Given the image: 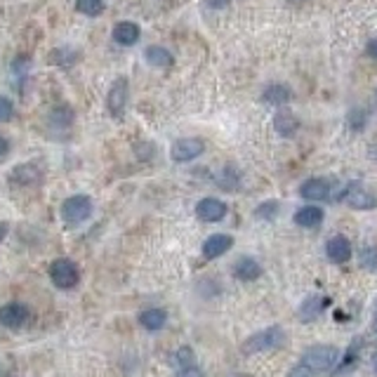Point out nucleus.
<instances>
[{
    "label": "nucleus",
    "mask_w": 377,
    "mask_h": 377,
    "mask_svg": "<svg viewBox=\"0 0 377 377\" xmlns=\"http://www.w3.org/2000/svg\"><path fill=\"white\" fill-rule=\"evenodd\" d=\"M286 340L288 335L281 325H269V328L255 332V335H250L243 342V354H259V352H269V349H279Z\"/></svg>",
    "instance_id": "1"
},
{
    "label": "nucleus",
    "mask_w": 377,
    "mask_h": 377,
    "mask_svg": "<svg viewBox=\"0 0 377 377\" xmlns=\"http://www.w3.org/2000/svg\"><path fill=\"white\" fill-rule=\"evenodd\" d=\"M340 358V349L332 345H314L304 352L302 361L307 368H312L314 373H325V370H332Z\"/></svg>",
    "instance_id": "2"
},
{
    "label": "nucleus",
    "mask_w": 377,
    "mask_h": 377,
    "mask_svg": "<svg viewBox=\"0 0 377 377\" xmlns=\"http://www.w3.org/2000/svg\"><path fill=\"white\" fill-rule=\"evenodd\" d=\"M50 281H52L59 290H71V288H76L80 281L78 264L71 262V259H66V257L54 259V262L50 264Z\"/></svg>",
    "instance_id": "3"
},
{
    "label": "nucleus",
    "mask_w": 377,
    "mask_h": 377,
    "mask_svg": "<svg viewBox=\"0 0 377 377\" xmlns=\"http://www.w3.org/2000/svg\"><path fill=\"white\" fill-rule=\"evenodd\" d=\"M59 213H62V219L66 224L76 226V224H83L87 217L92 215V201L90 196H83V193H76V196L66 198L62 203V208H59Z\"/></svg>",
    "instance_id": "4"
},
{
    "label": "nucleus",
    "mask_w": 377,
    "mask_h": 377,
    "mask_svg": "<svg viewBox=\"0 0 377 377\" xmlns=\"http://www.w3.org/2000/svg\"><path fill=\"white\" fill-rule=\"evenodd\" d=\"M342 201L354 210H375L377 208V196L361 182H349L342 191Z\"/></svg>",
    "instance_id": "5"
},
{
    "label": "nucleus",
    "mask_w": 377,
    "mask_h": 377,
    "mask_svg": "<svg viewBox=\"0 0 377 377\" xmlns=\"http://www.w3.org/2000/svg\"><path fill=\"white\" fill-rule=\"evenodd\" d=\"M205 151V142L201 137H182L173 144L170 149V156L175 163H188V160H196L198 156H203Z\"/></svg>",
    "instance_id": "6"
},
{
    "label": "nucleus",
    "mask_w": 377,
    "mask_h": 377,
    "mask_svg": "<svg viewBox=\"0 0 377 377\" xmlns=\"http://www.w3.org/2000/svg\"><path fill=\"white\" fill-rule=\"evenodd\" d=\"M29 307L21 302H10L5 304V307H0V325H5V328L10 330H17L21 328V325H26V321H29Z\"/></svg>",
    "instance_id": "7"
},
{
    "label": "nucleus",
    "mask_w": 377,
    "mask_h": 377,
    "mask_svg": "<svg viewBox=\"0 0 377 377\" xmlns=\"http://www.w3.org/2000/svg\"><path fill=\"white\" fill-rule=\"evenodd\" d=\"M226 213H229L226 203L219 201V198H213V196L201 198L196 205V217L201 222H210V224H213V222H222L226 217Z\"/></svg>",
    "instance_id": "8"
},
{
    "label": "nucleus",
    "mask_w": 377,
    "mask_h": 377,
    "mask_svg": "<svg viewBox=\"0 0 377 377\" xmlns=\"http://www.w3.org/2000/svg\"><path fill=\"white\" fill-rule=\"evenodd\" d=\"M125 107H127V78H118V80H114V85H111V90H109L107 109L114 118H123Z\"/></svg>",
    "instance_id": "9"
},
{
    "label": "nucleus",
    "mask_w": 377,
    "mask_h": 377,
    "mask_svg": "<svg viewBox=\"0 0 377 377\" xmlns=\"http://www.w3.org/2000/svg\"><path fill=\"white\" fill-rule=\"evenodd\" d=\"M352 252H354V248H352V241H349L347 236L337 234L325 243V255H328V259L335 264L349 262V259H352Z\"/></svg>",
    "instance_id": "10"
},
{
    "label": "nucleus",
    "mask_w": 377,
    "mask_h": 377,
    "mask_svg": "<svg viewBox=\"0 0 377 377\" xmlns=\"http://www.w3.org/2000/svg\"><path fill=\"white\" fill-rule=\"evenodd\" d=\"M231 248H234V236H229V234H213V236L205 238V243H203V257L217 259V257H222V255L229 252Z\"/></svg>",
    "instance_id": "11"
},
{
    "label": "nucleus",
    "mask_w": 377,
    "mask_h": 377,
    "mask_svg": "<svg viewBox=\"0 0 377 377\" xmlns=\"http://www.w3.org/2000/svg\"><path fill=\"white\" fill-rule=\"evenodd\" d=\"M299 196L307 198V201H325V198H330V182L312 177V180L299 184Z\"/></svg>",
    "instance_id": "12"
},
{
    "label": "nucleus",
    "mask_w": 377,
    "mask_h": 377,
    "mask_svg": "<svg viewBox=\"0 0 377 377\" xmlns=\"http://www.w3.org/2000/svg\"><path fill=\"white\" fill-rule=\"evenodd\" d=\"M234 276L238 281H243V283H250V281H257L259 276H262V267H259V262L257 259H252V257H238L236 262H234Z\"/></svg>",
    "instance_id": "13"
},
{
    "label": "nucleus",
    "mask_w": 377,
    "mask_h": 377,
    "mask_svg": "<svg viewBox=\"0 0 377 377\" xmlns=\"http://www.w3.org/2000/svg\"><path fill=\"white\" fill-rule=\"evenodd\" d=\"M43 180V173L38 165L33 163H24V165H17L10 175V182L12 184H19V186H31V184H38Z\"/></svg>",
    "instance_id": "14"
},
{
    "label": "nucleus",
    "mask_w": 377,
    "mask_h": 377,
    "mask_svg": "<svg viewBox=\"0 0 377 377\" xmlns=\"http://www.w3.org/2000/svg\"><path fill=\"white\" fill-rule=\"evenodd\" d=\"M323 222V210L319 205H304L295 213V224L302 226V229H316Z\"/></svg>",
    "instance_id": "15"
},
{
    "label": "nucleus",
    "mask_w": 377,
    "mask_h": 377,
    "mask_svg": "<svg viewBox=\"0 0 377 377\" xmlns=\"http://www.w3.org/2000/svg\"><path fill=\"white\" fill-rule=\"evenodd\" d=\"M140 26L132 24V21H120V24L114 26V41L118 43V45H135L137 41H140Z\"/></svg>",
    "instance_id": "16"
},
{
    "label": "nucleus",
    "mask_w": 377,
    "mask_h": 377,
    "mask_svg": "<svg viewBox=\"0 0 377 377\" xmlns=\"http://www.w3.org/2000/svg\"><path fill=\"white\" fill-rule=\"evenodd\" d=\"M323 309H325V299L319 295H312L302 302V307H299V312H297V319L302 321V323H309V321L319 319V316L323 314Z\"/></svg>",
    "instance_id": "17"
},
{
    "label": "nucleus",
    "mask_w": 377,
    "mask_h": 377,
    "mask_svg": "<svg viewBox=\"0 0 377 377\" xmlns=\"http://www.w3.org/2000/svg\"><path fill=\"white\" fill-rule=\"evenodd\" d=\"M274 130L279 132L281 137H292L299 130V120L295 114L290 111H279L274 116Z\"/></svg>",
    "instance_id": "18"
},
{
    "label": "nucleus",
    "mask_w": 377,
    "mask_h": 377,
    "mask_svg": "<svg viewBox=\"0 0 377 377\" xmlns=\"http://www.w3.org/2000/svg\"><path fill=\"white\" fill-rule=\"evenodd\" d=\"M165 323H168V314H165V309L151 307V309H144V312L140 314V325L144 330H160Z\"/></svg>",
    "instance_id": "19"
},
{
    "label": "nucleus",
    "mask_w": 377,
    "mask_h": 377,
    "mask_svg": "<svg viewBox=\"0 0 377 377\" xmlns=\"http://www.w3.org/2000/svg\"><path fill=\"white\" fill-rule=\"evenodd\" d=\"M290 97H292L290 87L279 85V83H274V85L264 87V92H262V102L276 104V107H279V104H288V102H290Z\"/></svg>",
    "instance_id": "20"
},
{
    "label": "nucleus",
    "mask_w": 377,
    "mask_h": 377,
    "mask_svg": "<svg viewBox=\"0 0 377 377\" xmlns=\"http://www.w3.org/2000/svg\"><path fill=\"white\" fill-rule=\"evenodd\" d=\"M144 57H147V62L151 66H158V69H165V66H170L175 62L173 54H170V50L160 47V45H151L147 47V52H144Z\"/></svg>",
    "instance_id": "21"
},
{
    "label": "nucleus",
    "mask_w": 377,
    "mask_h": 377,
    "mask_svg": "<svg viewBox=\"0 0 377 377\" xmlns=\"http://www.w3.org/2000/svg\"><path fill=\"white\" fill-rule=\"evenodd\" d=\"M173 365L177 370H184V368H188V365H196V354H193V349L191 347L177 349L175 356H173Z\"/></svg>",
    "instance_id": "22"
},
{
    "label": "nucleus",
    "mask_w": 377,
    "mask_h": 377,
    "mask_svg": "<svg viewBox=\"0 0 377 377\" xmlns=\"http://www.w3.org/2000/svg\"><path fill=\"white\" fill-rule=\"evenodd\" d=\"M76 10L80 14L97 17L104 12V0H76Z\"/></svg>",
    "instance_id": "23"
},
{
    "label": "nucleus",
    "mask_w": 377,
    "mask_h": 377,
    "mask_svg": "<svg viewBox=\"0 0 377 377\" xmlns=\"http://www.w3.org/2000/svg\"><path fill=\"white\" fill-rule=\"evenodd\" d=\"M281 210V203L279 201H264L255 208V217L257 219H274Z\"/></svg>",
    "instance_id": "24"
},
{
    "label": "nucleus",
    "mask_w": 377,
    "mask_h": 377,
    "mask_svg": "<svg viewBox=\"0 0 377 377\" xmlns=\"http://www.w3.org/2000/svg\"><path fill=\"white\" fill-rule=\"evenodd\" d=\"M215 182H217V184H219L222 188L231 191V188H236V186H238V175H236L231 168H224L217 177H215Z\"/></svg>",
    "instance_id": "25"
},
{
    "label": "nucleus",
    "mask_w": 377,
    "mask_h": 377,
    "mask_svg": "<svg viewBox=\"0 0 377 377\" xmlns=\"http://www.w3.org/2000/svg\"><path fill=\"white\" fill-rule=\"evenodd\" d=\"M361 267L368 271H377V248L375 246L361 248Z\"/></svg>",
    "instance_id": "26"
},
{
    "label": "nucleus",
    "mask_w": 377,
    "mask_h": 377,
    "mask_svg": "<svg viewBox=\"0 0 377 377\" xmlns=\"http://www.w3.org/2000/svg\"><path fill=\"white\" fill-rule=\"evenodd\" d=\"M76 59H78V54H76L74 50H54V52L50 54V62L52 64H74Z\"/></svg>",
    "instance_id": "27"
},
{
    "label": "nucleus",
    "mask_w": 377,
    "mask_h": 377,
    "mask_svg": "<svg viewBox=\"0 0 377 377\" xmlns=\"http://www.w3.org/2000/svg\"><path fill=\"white\" fill-rule=\"evenodd\" d=\"M71 120H74V114H71V109H69V107H59V109H54V111H52V125H64V127H69V125H71Z\"/></svg>",
    "instance_id": "28"
},
{
    "label": "nucleus",
    "mask_w": 377,
    "mask_h": 377,
    "mask_svg": "<svg viewBox=\"0 0 377 377\" xmlns=\"http://www.w3.org/2000/svg\"><path fill=\"white\" fill-rule=\"evenodd\" d=\"M365 120H368V116H365V111H361V109H354L352 114H349V118H347V123H349V127L352 130H363L365 127Z\"/></svg>",
    "instance_id": "29"
},
{
    "label": "nucleus",
    "mask_w": 377,
    "mask_h": 377,
    "mask_svg": "<svg viewBox=\"0 0 377 377\" xmlns=\"http://www.w3.org/2000/svg\"><path fill=\"white\" fill-rule=\"evenodd\" d=\"M14 116V104L8 97H0V123H8Z\"/></svg>",
    "instance_id": "30"
},
{
    "label": "nucleus",
    "mask_w": 377,
    "mask_h": 377,
    "mask_svg": "<svg viewBox=\"0 0 377 377\" xmlns=\"http://www.w3.org/2000/svg\"><path fill=\"white\" fill-rule=\"evenodd\" d=\"M288 377H314V370L307 368L304 363H299L290 370V373H288Z\"/></svg>",
    "instance_id": "31"
},
{
    "label": "nucleus",
    "mask_w": 377,
    "mask_h": 377,
    "mask_svg": "<svg viewBox=\"0 0 377 377\" xmlns=\"http://www.w3.org/2000/svg\"><path fill=\"white\" fill-rule=\"evenodd\" d=\"M177 377H203V370L198 365H188L184 370H177Z\"/></svg>",
    "instance_id": "32"
},
{
    "label": "nucleus",
    "mask_w": 377,
    "mask_h": 377,
    "mask_svg": "<svg viewBox=\"0 0 377 377\" xmlns=\"http://www.w3.org/2000/svg\"><path fill=\"white\" fill-rule=\"evenodd\" d=\"M368 54L373 59H377V38H373V41L368 43Z\"/></svg>",
    "instance_id": "33"
},
{
    "label": "nucleus",
    "mask_w": 377,
    "mask_h": 377,
    "mask_svg": "<svg viewBox=\"0 0 377 377\" xmlns=\"http://www.w3.org/2000/svg\"><path fill=\"white\" fill-rule=\"evenodd\" d=\"M8 151H10V142L5 140V137H0V158H3Z\"/></svg>",
    "instance_id": "34"
},
{
    "label": "nucleus",
    "mask_w": 377,
    "mask_h": 377,
    "mask_svg": "<svg viewBox=\"0 0 377 377\" xmlns=\"http://www.w3.org/2000/svg\"><path fill=\"white\" fill-rule=\"evenodd\" d=\"M8 231H10V224H8V222H0V241H3V238L8 236Z\"/></svg>",
    "instance_id": "35"
},
{
    "label": "nucleus",
    "mask_w": 377,
    "mask_h": 377,
    "mask_svg": "<svg viewBox=\"0 0 377 377\" xmlns=\"http://www.w3.org/2000/svg\"><path fill=\"white\" fill-rule=\"evenodd\" d=\"M375 323H377V307H375Z\"/></svg>",
    "instance_id": "36"
},
{
    "label": "nucleus",
    "mask_w": 377,
    "mask_h": 377,
    "mask_svg": "<svg viewBox=\"0 0 377 377\" xmlns=\"http://www.w3.org/2000/svg\"><path fill=\"white\" fill-rule=\"evenodd\" d=\"M375 370H377V363H375Z\"/></svg>",
    "instance_id": "37"
}]
</instances>
